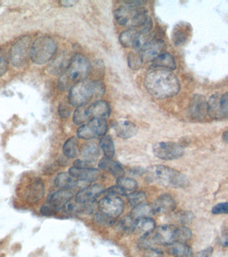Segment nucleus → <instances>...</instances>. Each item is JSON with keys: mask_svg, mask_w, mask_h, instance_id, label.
Masks as SVG:
<instances>
[{"mask_svg": "<svg viewBox=\"0 0 228 257\" xmlns=\"http://www.w3.org/2000/svg\"><path fill=\"white\" fill-rule=\"evenodd\" d=\"M94 221L96 224L100 225V226L104 227L111 226L114 224V219L111 217L107 216V215L103 214L101 212H99L95 214L94 216Z\"/></svg>", "mask_w": 228, "mask_h": 257, "instance_id": "40", "label": "nucleus"}, {"mask_svg": "<svg viewBox=\"0 0 228 257\" xmlns=\"http://www.w3.org/2000/svg\"><path fill=\"white\" fill-rule=\"evenodd\" d=\"M85 111L89 120L93 118L105 119L111 114V108L107 102L98 100L93 102L89 107H86Z\"/></svg>", "mask_w": 228, "mask_h": 257, "instance_id": "16", "label": "nucleus"}, {"mask_svg": "<svg viewBox=\"0 0 228 257\" xmlns=\"http://www.w3.org/2000/svg\"><path fill=\"white\" fill-rule=\"evenodd\" d=\"M77 3L78 1H75V0H63V1L60 2L61 6L66 8L73 7Z\"/></svg>", "mask_w": 228, "mask_h": 257, "instance_id": "50", "label": "nucleus"}, {"mask_svg": "<svg viewBox=\"0 0 228 257\" xmlns=\"http://www.w3.org/2000/svg\"><path fill=\"white\" fill-rule=\"evenodd\" d=\"M117 186L121 187L126 192L127 191H133L137 188L138 184L137 181L134 179L130 178H125V177H122L117 179Z\"/></svg>", "mask_w": 228, "mask_h": 257, "instance_id": "38", "label": "nucleus"}, {"mask_svg": "<svg viewBox=\"0 0 228 257\" xmlns=\"http://www.w3.org/2000/svg\"><path fill=\"white\" fill-rule=\"evenodd\" d=\"M105 191L101 184H93L86 187L76 194L75 200L80 204H91Z\"/></svg>", "mask_w": 228, "mask_h": 257, "instance_id": "15", "label": "nucleus"}, {"mask_svg": "<svg viewBox=\"0 0 228 257\" xmlns=\"http://www.w3.org/2000/svg\"><path fill=\"white\" fill-rule=\"evenodd\" d=\"M128 202L131 206L134 207L145 203L146 195L143 192H135L127 196Z\"/></svg>", "mask_w": 228, "mask_h": 257, "instance_id": "39", "label": "nucleus"}, {"mask_svg": "<svg viewBox=\"0 0 228 257\" xmlns=\"http://www.w3.org/2000/svg\"><path fill=\"white\" fill-rule=\"evenodd\" d=\"M86 105L77 107L73 114V122L77 125H83L89 120L88 119L85 111Z\"/></svg>", "mask_w": 228, "mask_h": 257, "instance_id": "37", "label": "nucleus"}, {"mask_svg": "<svg viewBox=\"0 0 228 257\" xmlns=\"http://www.w3.org/2000/svg\"><path fill=\"white\" fill-rule=\"evenodd\" d=\"M147 173L150 180L167 188H184L189 184V179L185 175L163 165L150 167Z\"/></svg>", "mask_w": 228, "mask_h": 257, "instance_id": "5", "label": "nucleus"}, {"mask_svg": "<svg viewBox=\"0 0 228 257\" xmlns=\"http://www.w3.org/2000/svg\"><path fill=\"white\" fill-rule=\"evenodd\" d=\"M59 115L63 118L69 117L70 114H71V110L68 108V106L63 104H61V105L59 106Z\"/></svg>", "mask_w": 228, "mask_h": 257, "instance_id": "46", "label": "nucleus"}, {"mask_svg": "<svg viewBox=\"0 0 228 257\" xmlns=\"http://www.w3.org/2000/svg\"><path fill=\"white\" fill-rule=\"evenodd\" d=\"M155 213L167 214L173 212L176 208V202L171 195L165 194L158 197L153 204Z\"/></svg>", "mask_w": 228, "mask_h": 257, "instance_id": "22", "label": "nucleus"}, {"mask_svg": "<svg viewBox=\"0 0 228 257\" xmlns=\"http://www.w3.org/2000/svg\"><path fill=\"white\" fill-rule=\"evenodd\" d=\"M222 138H223V140L224 142L227 144V141H228V132L227 131H226V132H224L223 134V136H222Z\"/></svg>", "mask_w": 228, "mask_h": 257, "instance_id": "51", "label": "nucleus"}, {"mask_svg": "<svg viewBox=\"0 0 228 257\" xmlns=\"http://www.w3.org/2000/svg\"><path fill=\"white\" fill-rule=\"evenodd\" d=\"M191 26L187 22H180L174 26L172 32V41L176 46L184 45L191 35Z\"/></svg>", "mask_w": 228, "mask_h": 257, "instance_id": "21", "label": "nucleus"}, {"mask_svg": "<svg viewBox=\"0 0 228 257\" xmlns=\"http://www.w3.org/2000/svg\"><path fill=\"white\" fill-rule=\"evenodd\" d=\"M189 113L195 119L203 120L208 115V102L205 96L196 94L192 97L189 106Z\"/></svg>", "mask_w": 228, "mask_h": 257, "instance_id": "14", "label": "nucleus"}, {"mask_svg": "<svg viewBox=\"0 0 228 257\" xmlns=\"http://www.w3.org/2000/svg\"><path fill=\"white\" fill-rule=\"evenodd\" d=\"M74 166L78 168H90V164L85 161L77 160L74 162Z\"/></svg>", "mask_w": 228, "mask_h": 257, "instance_id": "49", "label": "nucleus"}, {"mask_svg": "<svg viewBox=\"0 0 228 257\" xmlns=\"http://www.w3.org/2000/svg\"><path fill=\"white\" fill-rule=\"evenodd\" d=\"M73 192L71 190H60L54 193L49 200V204L54 209L55 212L63 210L64 206L69 201L73 200Z\"/></svg>", "mask_w": 228, "mask_h": 257, "instance_id": "20", "label": "nucleus"}, {"mask_svg": "<svg viewBox=\"0 0 228 257\" xmlns=\"http://www.w3.org/2000/svg\"><path fill=\"white\" fill-rule=\"evenodd\" d=\"M191 229L185 226L176 227L175 232V242L185 243L191 238Z\"/></svg>", "mask_w": 228, "mask_h": 257, "instance_id": "35", "label": "nucleus"}, {"mask_svg": "<svg viewBox=\"0 0 228 257\" xmlns=\"http://www.w3.org/2000/svg\"><path fill=\"white\" fill-rule=\"evenodd\" d=\"M115 18L119 25L143 34H147L153 26L147 10L141 6L127 5L115 10Z\"/></svg>", "mask_w": 228, "mask_h": 257, "instance_id": "2", "label": "nucleus"}, {"mask_svg": "<svg viewBox=\"0 0 228 257\" xmlns=\"http://www.w3.org/2000/svg\"><path fill=\"white\" fill-rule=\"evenodd\" d=\"M31 40L29 36L20 38L12 46L10 57L13 65L20 68L27 65L31 57Z\"/></svg>", "mask_w": 228, "mask_h": 257, "instance_id": "7", "label": "nucleus"}, {"mask_svg": "<svg viewBox=\"0 0 228 257\" xmlns=\"http://www.w3.org/2000/svg\"><path fill=\"white\" fill-rule=\"evenodd\" d=\"M105 192L106 196H125L127 192L119 186H113L111 188H108L107 190L104 191Z\"/></svg>", "mask_w": 228, "mask_h": 257, "instance_id": "42", "label": "nucleus"}, {"mask_svg": "<svg viewBox=\"0 0 228 257\" xmlns=\"http://www.w3.org/2000/svg\"><path fill=\"white\" fill-rule=\"evenodd\" d=\"M169 252L175 257H193L191 247L185 243L173 242L168 245Z\"/></svg>", "mask_w": 228, "mask_h": 257, "instance_id": "27", "label": "nucleus"}, {"mask_svg": "<svg viewBox=\"0 0 228 257\" xmlns=\"http://www.w3.org/2000/svg\"><path fill=\"white\" fill-rule=\"evenodd\" d=\"M100 147L103 150L105 158L112 159L115 153V145L109 136H104L101 138L99 142Z\"/></svg>", "mask_w": 228, "mask_h": 257, "instance_id": "31", "label": "nucleus"}, {"mask_svg": "<svg viewBox=\"0 0 228 257\" xmlns=\"http://www.w3.org/2000/svg\"><path fill=\"white\" fill-rule=\"evenodd\" d=\"M144 84L148 92L157 99L172 97L179 92L181 88L175 74L161 68H155L148 72Z\"/></svg>", "mask_w": 228, "mask_h": 257, "instance_id": "1", "label": "nucleus"}, {"mask_svg": "<svg viewBox=\"0 0 228 257\" xmlns=\"http://www.w3.org/2000/svg\"><path fill=\"white\" fill-rule=\"evenodd\" d=\"M165 42L160 39L148 40L139 50L143 61L153 62L156 58L165 52Z\"/></svg>", "mask_w": 228, "mask_h": 257, "instance_id": "12", "label": "nucleus"}, {"mask_svg": "<svg viewBox=\"0 0 228 257\" xmlns=\"http://www.w3.org/2000/svg\"><path fill=\"white\" fill-rule=\"evenodd\" d=\"M77 139L73 137L66 141L64 144L63 150V154L67 158L73 159L77 154Z\"/></svg>", "mask_w": 228, "mask_h": 257, "instance_id": "33", "label": "nucleus"}, {"mask_svg": "<svg viewBox=\"0 0 228 257\" xmlns=\"http://www.w3.org/2000/svg\"><path fill=\"white\" fill-rule=\"evenodd\" d=\"M9 69V61L7 55L3 50H0V77L5 75Z\"/></svg>", "mask_w": 228, "mask_h": 257, "instance_id": "41", "label": "nucleus"}, {"mask_svg": "<svg viewBox=\"0 0 228 257\" xmlns=\"http://www.w3.org/2000/svg\"><path fill=\"white\" fill-rule=\"evenodd\" d=\"M228 212V203H219L212 208L211 212L213 214H227Z\"/></svg>", "mask_w": 228, "mask_h": 257, "instance_id": "43", "label": "nucleus"}, {"mask_svg": "<svg viewBox=\"0 0 228 257\" xmlns=\"http://www.w3.org/2000/svg\"><path fill=\"white\" fill-rule=\"evenodd\" d=\"M154 214H155V211H154L153 206H151V205L145 204V203H143V204L134 207L132 209L130 216L134 220H137L139 219L143 218H151V216H153Z\"/></svg>", "mask_w": 228, "mask_h": 257, "instance_id": "26", "label": "nucleus"}, {"mask_svg": "<svg viewBox=\"0 0 228 257\" xmlns=\"http://www.w3.org/2000/svg\"><path fill=\"white\" fill-rule=\"evenodd\" d=\"M91 70L89 59L83 54H75L59 78L58 82L59 89L66 91L78 82L86 80Z\"/></svg>", "mask_w": 228, "mask_h": 257, "instance_id": "3", "label": "nucleus"}, {"mask_svg": "<svg viewBox=\"0 0 228 257\" xmlns=\"http://www.w3.org/2000/svg\"><path fill=\"white\" fill-rule=\"evenodd\" d=\"M153 66L155 68H161L168 70L176 69L175 58L171 54L164 52L153 61Z\"/></svg>", "mask_w": 228, "mask_h": 257, "instance_id": "25", "label": "nucleus"}, {"mask_svg": "<svg viewBox=\"0 0 228 257\" xmlns=\"http://www.w3.org/2000/svg\"><path fill=\"white\" fill-rule=\"evenodd\" d=\"M45 188L43 181L36 178L26 188L25 195L28 202L34 204L41 200L45 196Z\"/></svg>", "mask_w": 228, "mask_h": 257, "instance_id": "18", "label": "nucleus"}, {"mask_svg": "<svg viewBox=\"0 0 228 257\" xmlns=\"http://www.w3.org/2000/svg\"><path fill=\"white\" fill-rule=\"evenodd\" d=\"M99 167L101 170L109 171L117 179L122 178L125 175V172L121 165L112 160V159L107 158L101 159L99 163Z\"/></svg>", "mask_w": 228, "mask_h": 257, "instance_id": "24", "label": "nucleus"}, {"mask_svg": "<svg viewBox=\"0 0 228 257\" xmlns=\"http://www.w3.org/2000/svg\"><path fill=\"white\" fill-rule=\"evenodd\" d=\"M99 212L115 219L121 216L125 209V203L119 196H106L99 202Z\"/></svg>", "mask_w": 228, "mask_h": 257, "instance_id": "10", "label": "nucleus"}, {"mask_svg": "<svg viewBox=\"0 0 228 257\" xmlns=\"http://www.w3.org/2000/svg\"><path fill=\"white\" fill-rule=\"evenodd\" d=\"M128 64L132 70H137L143 66V61L138 50L131 52L128 56Z\"/></svg>", "mask_w": 228, "mask_h": 257, "instance_id": "36", "label": "nucleus"}, {"mask_svg": "<svg viewBox=\"0 0 228 257\" xmlns=\"http://www.w3.org/2000/svg\"><path fill=\"white\" fill-rule=\"evenodd\" d=\"M145 257H163V252L159 249L154 248L145 250Z\"/></svg>", "mask_w": 228, "mask_h": 257, "instance_id": "45", "label": "nucleus"}, {"mask_svg": "<svg viewBox=\"0 0 228 257\" xmlns=\"http://www.w3.org/2000/svg\"><path fill=\"white\" fill-rule=\"evenodd\" d=\"M41 214L44 215V216H52L55 214V211L54 210V209L52 208L49 204L44 205V206L41 207Z\"/></svg>", "mask_w": 228, "mask_h": 257, "instance_id": "47", "label": "nucleus"}, {"mask_svg": "<svg viewBox=\"0 0 228 257\" xmlns=\"http://www.w3.org/2000/svg\"><path fill=\"white\" fill-rule=\"evenodd\" d=\"M227 92L221 95L213 94L208 101V115L212 118L219 119L227 117Z\"/></svg>", "mask_w": 228, "mask_h": 257, "instance_id": "11", "label": "nucleus"}, {"mask_svg": "<svg viewBox=\"0 0 228 257\" xmlns=\"http://www.w3.org/2000/svg\"><path fill=\"white\" fill-rule=\"evenodd\" d=\"M179 221L183 225L190 224L194 219V215L189 211H185L179 214Z\"/></svg>", "mask_w": 228, "mask_h": 257, "instance_id": "44", "label": "nucleus"}, {"mask_svg": "<svg viewBox=\"0 0 228 257\" xmlns=\"http://www.w3.org/2000/svg\"><path fill=\"white\" fill-rule=\"evenodd\" d=\"M69 174L73 178L85 182H93L100 177V172L93 168H78L72 167L69 170Z\"/></svg>", "mask_w": 228, "mask_h": 257, "instance_id": "19", "label": "nucleus"}, {"mask_svg": "<svg viewBox=\"0 0 228 257\" xmlns=\"http://www.w3.org/2000/svg\"><path fill=\"white\" fill-rule=\"evenodd\" d=\"M153 152L161 160H173L183 156L184 148L175 142H159L153 145Z\"/></svg>", "mask_w": 228, "mask_h": 257, "instance_id": "9", "label": "nucleus"}, {"mask_svg": "<svg viewBox=\"0 0 228 257\" xmlns=\"http://www.w3.org/2000/svg\"><path fill=\"white\" fill-rule=\"evenodd\" d=\"M114 130L119 138L125 140L133 138L138 132L137 126L129 120H121L116 122Z\"/></svg>", "mask_w": 228, "mask_h": 257, "instance_id": "23", "label": "nucleus"}, {"mask_svg": "<svg viewBox=\"0 0 228 257\" xmlns=\"http://www.w3.org/2000/svg\"><path fill=\"white\" fill-rule=\"evenodd\" d=\"M213 248L212 247H208V248L204 249V250L200 251L196 254L195 257H210L213 253Z\"/></svg>", "mask_w": 228, "mask_h": 257, "instance_id": "48", "label": "nucleus"}, {"mask_svg": "<svg viewBox=\"0 0 228 257\" xmlns=\"http://www.w3.org/2000/svg\"><path fill=\"white\" fill-rule=\"evenodd\" d=\"M84 161L88 163L95 162L100 156V149L96 144H88L83 147L81 151Z\"/></svg>", "mask_w": 228, "mask_h": 257, "instance_id": "28", "label": "nucleus"}, {"mask_svg": "<svg viewBox=\"0 0 228 257\" xmlns=\"http://www.w3.org/2000/svg\"><path fill=\"white\" fill-rule=\"evenodd\" d=\"M57 188L61 190H71L77 185V182L73 180L69 173L62 172L57 175L55 180Z\"/></svg>", "mask_w": 228, "mask_h": 257, "instance_id": "30", "label": "nucleus"}, {"mask_svg": "<svg viewBox=\"0 0 228 257\" xmlns=\"http://www.w3.org/2000/svg\"><path fill=\"white\" fill-rule=\"evenodd\" d=\"M176 227L171 224L162 225L153 230L154 236L157 244L168 245L175 242Z\"/></svg>", "mask_w": 228, "mask_h": 257, "instance_id": "17", "label": "nucleus"}, {"mask_svg": "<svg viewBox=\"0 0 228 257\" xmlns=\"http://www.w3.org/2000/svg\"><path fill=\"white\" fill-rule=\"evenodd\" d=\"M119 41L124 47L139 50L148 41V37L147 34H141L133 30H128L120 34Z\"/></svg>", "mask_w": 228, "mask_h": 257, "instance_id": "13", "label": "nucleus"}, {"mask_svg": "<svg viewBox=\"0 0 228 257\" xmlns=\"http://www.w3.org/2000/svg\"><path fill=\"white\" fill-rule=\"evenodd\" d=\"M135 222L136 220L132 218L130 215H128L121 218L118 224V227L123 234L129 235L135 231Z\"/></svg>", "mask_w": 228, "mask_h": 257, "instance_id": "32", "label": "nucleus"}, {"mask_svg": "<svg viewBox=\"0 0 228 257\" xmlns=\"http://www.w3.org/2000/svg\"><path fill=\"white\" fill-rule=\"evenodd\" d=\"M138 246L143 250H148V249L155 248L156 245H157L156 242L155 236H154L153 232L147 233L142 235L141 238L138 240Z\"/></svg>", "mask_w": 228, "mask_h": 257, "instance_id": "34", "label": "nucleus"}, {"mask_svg": "<svg viewBox=\"0 0 228 257\" xmlns=\"http://www.w3.org/2000/svg\"><path fill=\"white\" fill-rule=\"evenodd\" d=\"M105 92V86L99 80L78 82L70 88L69 100L76 107L87 105L93 98L101 97Z\"/></svg>", "mask_w": 228, "mask_h": 257, "instance_id": "4", "label": "nucleus"}, {"mask_svg": "<svg viewBox=\"0 0 228 257\" xmlns=\"http://www.w3.org/2000/svg\"><path fill=\"white\" fill-rule=\"evenodd\" d=\"M107 130L108 124L105 119L93 118L78 128L77 136L86 140L102 138L105 136Z\"/></svg>", "mask_w": 228, "mask_h": 257, "instance_id": "8", "label": "nucleus"}, {"mask_svg": "<svg viewBox=\"0 0 228 257\" xmlns=\"http://www.w3.org/2000/svg\"><path fill=\"white\" fill-rule=\"evenodd\" d=\"M156 228V222L152 218H143L136 220L135 231L145 234L153 232Z\"/></svg>", "mask_w": 228, "mask_h": 257, "instance_id": "29", "label": "nucleus"}, {"mask_svg": "<svg viewBox=\"0 0 228 257\" xmlns=\"http://www.w3.org/2000/svg\"><path fill=\"white\" fill-rule=\"evenodd\" d=\"M57 49V43L53 38L41 36L31 45V58L35 64H45L55 56Z\"/></svg>", "mask_w": 228, "mask_h": 257, "instance_id": "6", "label": "nucleus"}]
</instances>
